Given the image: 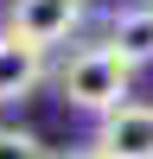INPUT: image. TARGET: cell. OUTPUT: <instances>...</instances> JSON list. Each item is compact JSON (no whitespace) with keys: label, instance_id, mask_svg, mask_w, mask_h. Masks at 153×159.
Instances as JSON below:
<instances>
[{"label":"cell","instance_id":"2","mask_svg":"<svg viewBox=\"0 0 153 159\" xmlns=\"http://www.w3.org/2000/svg\"><path fill=\"white\" fill-rule=\"evenodd\" d=\"M76 25H83V0H13V13H7V32L32 51L64 45Z\"/></svg>","mask_w":153,"mask_h":159},{"label":"cell","instance_id":"6","mask_svg":"<svg viewBox=\"0 0 153 159\" xmlns=\"http://www.w3.org/2000/svg\"><path fill=\"white\" fill-rule=\"evenodd\" d=\"M0 159H51L45 140L26 134V127H0Z\"/></svg>","mask_w":153,"mask_h":159},{"label":"cell","instance_id":"3","mask_svg":"<svg viewBox=\"0 0 153 159\" xmlns=\"http://www.w3.org/2000/svg\"><path fill=\"white\" fill-rule=\"evenodd\" d=\"M96 159H153V108L147 102H121L115 115H102Z\"/></svg>","mask_w":153,"mask_h":159},{"label":"cell","instance_id":"4","mask_svg":"<svg viewBox=\"0 0 153 159\" xmlns=\"http://www.w3.org/2000/svg\"><path fill=\"white\" fill-rule=\"evenodd\" d=\"M38 83H45V51L19 45L13 32H0V108L7 102H26Z\"/></svg>","mask_w":153,"mask_h":159},{"label":"cell","instance_id":"7","mask_svg":"<svg viewBox=\"0 0 153 159\" xmlns=\"http://www.w3.org/2000/svg\"><path fill=\"white\" fill-rule=\"evenodd\" d=\"M76 159H96V153H76Z\"/></svg>","mask_w":153,"mask_h":159},{"label":"cell","instance_id":"1","mask_svg":"<svg viewBox=\"0 0 153 159\" xmlns=\"http://www.w3.org/2000/svg\"><path fill=\"white\" fill-rule=\"evenodd\" d=\"M58 96L83 115H115L134 96V64H121L109 45H83L70 64L58 70Z\"/></svg>","mask_w":153,"mask_h":159},{"label":"cell","instance_id":"5","mask_svg":"<svg viewBox=\"0 0 153 159\" xmlns=\"http://www.w3.org/2000/svg\"><path fill=\"white\" fill-rule=\"evenodd\" d=\"M109 51L121 64H153V7H128L109 19Z\"/></svg>","mask_w":153,"mask_h":159}]
</instances>
